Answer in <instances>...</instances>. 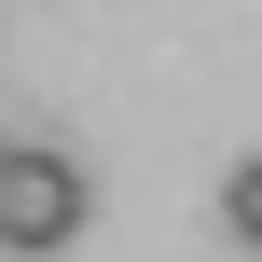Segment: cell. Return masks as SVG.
Returning a JSON list of instances; mask_svg holds the SVG:
<instances>
[{
	"label": "cell",
	"instance_id": "obj_2",
	"mask_svg": "<svg viewBox=\"0 0 262 262\" xmlns=\"http://www.w3.org/2000/svg\"><path fill=\"white\" fill-rule=\"evenodd\" d=\"M221 235L262 262V152H235V166H221Z\"/></svg>",
	"mask_w": 262,
	"mask_h": 262
},
{
	"label": "cell",
	"instance_id": "obj_1",
	"mask_svg": "<svg viewBox=\"0 0 262 262\" xmlns=\"http://www.w3.org/2000/svg\"><path fill=\"white\" fill-rule=\"evenodd\" d=\"M83 221H97V180H83L55 138H0V262L83 249Z\"/></svg>",
	"mask_w": 262,
	"mask_h": 262
}]
</instances>
